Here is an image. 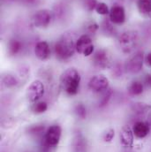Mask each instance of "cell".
<instances>
[{
	"mask_svg": "<svg viewBox=\"0 0 151 152\" xmlns=\"http://www.w3.org/2000/svg\"><path fill=\"white\" fill-rule=\"evenodd\" d=\"M75 37L72 33L64 34L54 46L56 57L60 60H65L71 58L76 51Z\"/></svg>",
	"mask_w": 151,
	"mask_h": 152,
	"instance_id": "obj_1",
	"label": "cell"
},
{
	"mask_svg": "<svg viewBox=\"0 0 151 152\" xmlns=\"http://www.w3.org/2000/svg\"><path fill=\"white\" fill-rule=\"evenodd\" d=\"M59 82L61 88L66 94L70 96H74L79 91L80 84V75L75 68H68L62 73Z\"/></svg>",
	"mask_w": 151,
	"mask_h": 152,
	"instance_id": "obj_2",
	"label": "cell"
},
{
	"mask_svg": "<svg viewBox=\"0 0 151 152\" xmlns=\"http://www.w3.org/2000/svg\"><path fill=\"white\" fill-rule=\"evenodd\" d=\"M139 42V34L134 30H126L118 37V43L123 52L130 53Z\"/></svg>",
	"mask_w": 151,
	"mask_h": 152,
	"instance_id": "obj_3",
	"label": "cell"
},
{
	"mask_svg": "<svg viewBox=\"0 0 151 152\" xmlns=\"http://www.w3.org/2000/svg\"><path fill=\"white\" fill-rule=\"evenodd\" d=\"M145 58L143 52L137 51L125 62V70L131 75H137L142 70Z\"/></svg>",
	"mask_w": 151,
	"mask_h": 152,
	"instance_id": "obj_4",
	"label": "cell"
},
{
	"mask_svg": "<svg viewBox=\"0 0 151 152\" xmlns=\"http://www.w3.org/2000/svg\"><path fill=\"white\" fill-rule=\"evenodd\" d=\"M76 51L80 54H82L85 57L92 55V53L94 52V44L92 39L88 35H82L77 39Z\"/></svg>",
	"mask_w": 151,
	"mask_h": 152,
	"instance_id": "obj_5",
	"label": "cell"
},
{
	"mask_svg": "<svg viewBox=\"0 0 151 152\" xmlns=\"http://www.w3.org/2000/svg\"><path fill=\"white\" fill-rule=\"evenodd\" d=\"M62 130L58 125L50 126L45 133L44 135V144L47 147L57 146L61 138Z\"/></svg>",
	"mask_w": 151,
	"mask_h": 152,
	"instance_id": "obj_6",
	"label": "cell"
},
{
	"mask_svg": "<svg viewBox=\"0 0 151 152\" xmlns=\"http://www.w3.org/2000/svg\"><path fill=\"white\" fill-rule=\"evenodd\" d=\"M44 85L43 83L39 80H34L27 88V97L30 102L36 103L38 100H40L43 94H44Z\"/></svg>",
	"mask_w": 151,
	"mask_h": 152,
	"instance_id": "obj_7",
	"label": "cell"
},
{
	"mask_svg": "<svg viewBox=\"0 0 151 152\" xmlns=\"http://www.w3.org/2000/svg\"><path fill=\"white\" fill-rule=\"evenodd\" d=\"M93 64L98 69H106L112 65V58L110 54L105 50H96L92 58Z\"/></svg>",
	"mask_w": 151,
	"mask_h": 152,
	"instance_id": "obj_8",
	"label": "cell"
},
{
	"mask_svg": "<svg viewBox=\"0 0 151 152\" xmlns=\"http://www.w3.org/2000/svg\"><path fill=\"white\" fill-rule=\"evenodd\" d=\"M88 88L96 93H102L109 88V80L101 75L93 76L88 82Z\"/></svg>",
	"mask_w": 151,
	"mask_h": 152,
	"instance_id": "obj_9",
	"label": "cell"
},
{
	"mask_svg": "<svg viewBox=\"0 0 151 152\" xmlns=\"http://www.w3.org/2000/svg\"><path fill=\"white\" fill-rule=\"evenodd\" d=\"M51 12L47 9L37 11L33 16V22L36 28H46L51 21Z\"/></svg>",
	"mask_w": 151,
	"mask_h": 152,
	"instance_id": "obj_10",
	"label": "cell"
},
{
	"mask_svg": "<svg viewBox=\"0 0 151 152\" xmlns=\"http://www.w3.org/2000/svg\"><path fill=\"white\" fill-rule=\"evenodd\" d=\"M110 20L113 24L120 25L125 20V12L123 6L116 4L110 10Z\"/></svg>",
	"mask_w": 151,
	"mask_h": 152,
	"instance_id": "obj_11",
	"label": "cell"
},
{
	"mask_svg": "<svg viewBox=\"0 0 151 152\" xmlns=\"http://www.w3.org/2000/svg\"><path fill=\"white\" fill-rule=\"evenodd\" d=\"M150 124L143 120H139L135 122L133 126V132L134 135L140 139L145 138L150 134Z\"/></svg>",
	"mask_w": 151,
	"mask_h": 152,
	"instance_id": "obj_12",
	"label": "cell"
},
{
	"mask_svg": "<svg viewBox=\"0 0 151 152\" xmlns=\"http://www.w3.org/2000/svg\"><path fill=\"white\" fill-rule=\"evenodd\" d=\"M50 53H51L50 48L47 42L42 41V42H39L36 45L35 54L38 59H40L42 61L47 60L50 57Z\"/></svg>",
	"mask_w": 151,
	"mask_h": 152,
	"instance_id": "obj_13",
	"label": "cell"
},
{
	"mask_svg": "<svg viewBox=\"0 0 151 152\" xmlns=\"http://www.w3.org/2000/svg\"><path fill=\"white\" fill-rule=\"evenodd\" d=\"M73 152H87L88 143L86 138L79 132L76 133L72 142Z\"/></svg>",
	"mask_w": 151,
	"mask_h": 152,
	"instance_id": "obj_14",
	"label": "cell"
},
{
	"mask_svg": "<svg viewBox=\"0 0 151 152\" xmlns=\"http://www.w3.org/2000/svg\"><path fill=\"white\" fill-rule=\"evenodd\" d=\"M133 135L134 134L133 132V128H131L128 126H125L120 131V134H119L121 144L125 147L132 146L133 142Z\"/></svg>",
	"mask_w": 151,
	"mask_h": 152,
	"instance_id": "obj_15",
	"label": "cell"
},
{
	"mask_svg": "<svg viewBox=\"0 0 151 152\" xmlns=\"http://www.w3.org/2000/svg\"><path fill=\"white\" fill-rule=\"evenodd\" d=\"M131 110L136 115H144L150 111L151 105L145 103H142V102H136V103L132 104Z\"/></svg>",
	"mask_w": 151,
	"mask_h": 152,
	"instance_id": "obj_16",
	"label": "cell"
},
{
	"mask_svg": "<svg viewBox=\"0 0 151 152\" xmlns=\"http://www.w3.org/2000/svg\"><path fill=\"white\" fill-rule=\"evenodd\" d=\"M143 91H144V84L139 80L132 81L128 87V93L133 96H140L143 93Z\"/></svg>",
	"mask_w": 151,
	"mask_h": 152,
	"instance_id": "obj_17",
	"label": "cell"
},
{
	"mask_svg": "<svg viewBox=\"0 0 151 152\" xmlns=\"http://www.w3.org/2000/svg\"><path fill=\"white\" fill-rule=\"evenodd\" d=\"M101 29L103 31V33L108 37H113L116 34V30L113 26V23L111 21V20L109 19H104L101 24Z\"/></svg>",
	"mask_w": 151,
	"mask_h": 152,
	"instance_id": "obj_18",
	"label": "cell"
},
{
	"mask_svg": "<svg viewBox=\"0 0 151 152\" xmlns=\"http://www.w3.org/2000/svg\"><path fill=\"white\" fill-rule=\"evenodd\" d=\"M139 12L143 15L151 14V0H137Z\"/></svg>",
	"mask_w": 151,
	"mask_h": 152,
	"instance_id": "obj_19",
	"label": "cell"
},
{
	"mask_svg": "<svg viewBox=\"0 0 151 152\" xmlns=\"http://www.w3.org/2000/svg\"><path fill=\"white\" fill-rule=\"evenodd\" d=\"M22 49L21 42L17 39H12L8 43V52L11 56L17 55Z\"/></svg>",
	"mask_w": 151,
	"mask_h": 152,
	"instance_id": "obj_20",
	"label": "cell"
},
{
	"mask_svg": "<svg viewBox=\"0 0 151 152\" xmlns=\"http://www.w3.org/2000/svg\"><path fill=\"white\" fill-rule=\"evenodd\" d=\"M112 96V88H108L105 90H104L102 92V96H101V97L99 99V106L100 107L105 106L109 103Z\"/></svg>",
	"mask_w": 151,
	"mask_h": 152,
	"instance_id": "obj_21",
	"label": "cell"
},
{
	"mask_svg": "<svg viewBox=\"0 0 151 152\" xmlns=\"http://www.w3.org/2000/svg\"><path fill=\"white\" fill-rule=\"evenodd\" d=\"M2 81L6 88H13V87L17 86V84H18L17 79L12 75H6L4 76L2 79Z\"/></svg>",
	"mask_w": 151,
	"mask_h": 152,
	"instance_id": "obj_22",
	"label": "cell"
},
{
	"mask_svg": "<svg viewBox=\"0 0 151 152\" xmlns=\"http://www.w3.org/2000/svg\"><path fill=\"white\" fill-rule=\"evenodd\" d=\"M48 109V105L45 102H36L33 107H32V111L36 114H41L45 113Z\"/></svg>",
	"mask_w": 151,
	"mask_h": 152,
	"instance_id": "obj_23",
	"label": "cell"
},
{
	"mask_svg": "<svg viewBox=\"0 0 151 152\" xmlns=\"http://www.w3.org/2000/svg\"><path fill=\"white\" fill-rule=\"evenodd\" d=\"M95 10L100 15H107L108 13H110V10H109L108 5L105 3H103V2L98 3Z\"/></svg>",
	"mask_w": 151,
	"mask_h": 152,
	"instance_id": "obj_24",
	"label": "cell"
},
{
	"mask_svg": "<svg viewBox=\"0 0 151 152\" xmlns=\"http://www.w3.org/2000/svg\"><path fill=\"white\" fill-rule=\"evenodd\" d=\"M74 112H75L76 115L79 118H80L81 119H84L86 118V116H87V109L82 104H78L76 105Z\"/></svg>",
	"mask_w": 151,
	"mask_h": 152,
	"instance_id": "obj_25",
	"label": "cell"
},
{
	"mask_svg": "<svg viewBox=\"0 0 151 152\" xmlns=\"http://www.w3.org/2000/svg\"><path fill=\"white\" fill-rule=\"evenodd\" d=\"M66 14V8L63 6V4H57L54 7V15L56 19H61Z\"/></svg>",
	"mask_w": 151,
	"mask_h": 152,
	"instance_id": "obj_26",
	"label": "cell"
},
{
	"mask_svg": "<svg viewBox=\"0 0 151 152\" xmlns=\"http://www.w3.org/2000/svg\"><path fill=\"white\" fill-rule=\"evenodd\" d=\"M112 75L115 78L121 77L122 75H123V66H122V65H120L119 63L114 64L112 68Z\"/></svg>",
	"mask_w": 151,
	"mask_h": 152,
	"instance_id": "obj_27",
	"label": "cell"
},
{
	"mask_svg": "<svg viewBox=\"0 0 151 152\" xmlns=\"http://www.w3.org/2000/svg\"><path fill=\"white\" fill-rule=\"evenodd\" d=\"M97 4L98 3L96 2V0H83V6L88 12H92L93 10H95Z\"/></svg>",
	"mask_w": 151,
	"mask_h": 152,
	"instance_id": "obj_28",
	"label": "cell"
},
{
	"mask_svg": "<svg viewBox=\"0 0 151 152\" xmlns=\"http://www.w3.org/2000/svg\"><path fill=\"white\" fill-rule=\"evenodd\" d=\"M86 29L90 34H95L99 29V26L95 21H89L86 24Z\"/></svg>",
	"mask_w": 151,
	"mask_h": 152,
	"instance_id": "obj_29",
	"label": "cell"
},
{
	"mask_svg": "<svg viewBox=\"0 0 151 152\" xmlns=\"http://www.w3.org/2000/svg\"><path fill=\"white\" fill-rule=\"evenodd\" d=\"M114 135H115V131H114L113 129L110 128V129L106 130V131L104 133V134H103V140H104L105 142H110L112 141Z\"/></svg>",
	"mask_w": 151,
	"mask_h": 152,
	"instance_id": "obj_30",
	"label": "cell"
},
{
	"mask_svg": "<svg viewBox=\"0 0 151 152\" xmlns=\"http://www.w3.org/2000/svg\"><path fill=\"white\" fill-rule=\"evenodd\" d=\"M43 130H44L43 126H35L29 129V133L32 134H40L43 132Z\"/></svg>",
	"mask_w": 151,
	"mask_h": 152,
	"instance_id": "obj_31",
	"label": "cell"
},
{
	"mask_svg": "<svg viewBox=\"0 0 151 152\" xmlns=\"http://www.w3.org/2000/svg\"><path fill=\"white\" fill-rule=\"evenodd\" d=\"M144 84L148 87L151 88V75H147L144 78Z\"/></svg>",
	"mask_w": 151,
	"mask_h": 152,
	"instance_id": "obj_32",
	"label": "cell"
},
{
	"mask_svg": "<svg viewBox=\"0 0 151 152\" xmlns=\"http://www.w3.org/2000/svg\"><path fill=\"white\" fill-rule=\"evenodd\" d=\"M145 63L147 64L148 66H150L151 67V52L148 53L147 56L145 57Z\"/></svg>",
	"mask_w": 151,
	"mask_h": 152,
	"instance_id": "obj_33",
	"label": "cell"
},
{
	"mask_svg": "<svg viewBox=\"0 0 151 152\" xmlns=\"http://www.w3.org/2000/svg\"><path fill=\"white\" fill-rule=\"evenodd\" d=\"M21 1L27 4H32L36 3V0H21Z\"/></svg>",
	"mask_w": 151,
	"mask_h": 152,
	"instance_id": "obj_34",
	"label": "cell"
},
{
	"mask_svg": "<svg viewBox=\"0 0 151 152\" xmlns=\"http://www.w3.org/2000/svg\"><path fill=\"white\" fill-rule=\"evenodd\" d=\"M4 2H5V3H11V2H13V1H15V0H3Z\"/></svg>",
	"mask_w": 151,
	"mask_h": 152,
	"instance_id": "obj_35",
	"label": "cell"
},
{
	"mask_svg": "<svg viewBox=\"0 0 151 152\" xmlns=\"http://www.w3.org/2000/svg\"><path fill=\"white\" fill-rule=\"evenodd\" d=\"M133 1H137V0H133Z\"/></svg>",
	"mask_w": 151,
	"mask_h": 152,
	"instance_id": "obj_36",
	"label": "cell"
}]
</instances>
